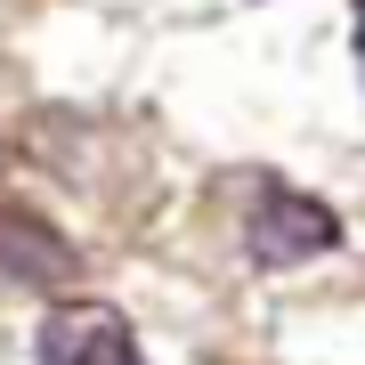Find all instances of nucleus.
Returning <instances> with one entry per match:
<instances>
[{
	"instance_id": "nucleus-1",
	"label": "nucleus",
	"mask_w": 365,
	"mask_h": 365,
	"mask_svg": "<svg viewBox=\"0 0 365 365\" xmlns=\"http://www.w3.org/2000/svg\"><path fill=\"white\" fill-rule=\"evenodd\" d=\"M244 252L260 268H309L341 252V211L325 195H300L284 179H260L252 187V211H244Z\"/></svg>"
},
{
	"instance_id": "nucleus-2",
	"label": "nucleus",
	"mask_w": 365,
	"mask_h": 365,
	"mask_svg": "<svg viewBox=\"0 0 365 365\" xmlns=\"http://www.w3.org/2000/svg\"><path fill=\"white\" fill-rule=\"evenodd\" d=\"M33 357L41 365H146L138 325L106 300H57L33 325Z\"/></svg>"
},
{
	"instance_id": "nucleus-3",
	"label": "nucleus",
	"mask_w": 365,
	"mask_h": 365,
	"mask_svg": "<svg viewBox=\"0 0 365 365\" xmlns=\"http://www.w3.org/2000/svg\"><path fill=\"white\" fill-rule=\"evenodd\" d=\"M0 268H9L16 284H33V292L81 284V252L41 220V211H16V203H0Z\"/></svg>"
},
{
	"instance_id": "nucleus-4",
	"label": "nucleus",
	"mask_w": 365,
	"mask_h": 365,
	"mask_svg": "<svg viewBox=\"0 0 365 365\" xmlns=\"http://www.w3.org/2000/svg\"><path fill=\"white\" fill-rule=\"evenodd\" d=\"M357 81H365V0H357Z\"/></svg>"
}]
</instances>
